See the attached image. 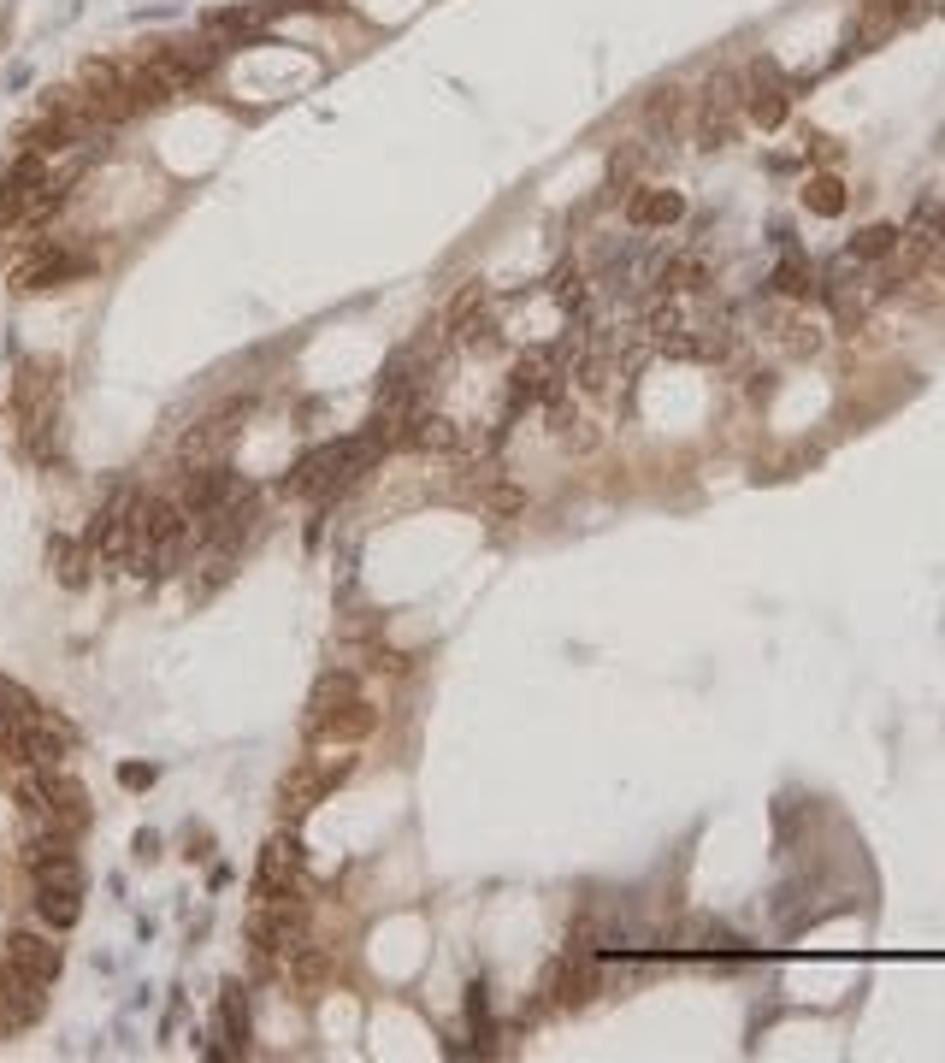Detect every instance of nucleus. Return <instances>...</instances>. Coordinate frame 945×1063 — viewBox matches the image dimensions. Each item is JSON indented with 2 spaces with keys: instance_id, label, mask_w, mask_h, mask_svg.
Returning a JSON list of instances; mask_svg holds the SVG:
<instances>
[{
  "instance_id": "15",
  "label": "nucleus",
  "mask_w": 945,
  "mask_h": 1063,
  "mask_svg": "<svg viewBox=\"0 0 945 1063\" xmlns=\"http://www.w3.org/2000/svg\"><path fill=\"white\" fill-rule=\"evenodd\" d=\"M148 60L160 65V71H166L178 89H184V83H195V77H207V71H213L219 48H213V42H160Z\"/></svg>"
},
{
  "instance_id": "22",
  "label": "nucleus",
  "mask_w": 945,
  "mask_h": 1063,
  "mask_svg": "<svg viewBox=\"0 0 945 1063\" xmlns=\"http://www.w3.org/2000/svg\"><path fill=\"white\" fill-rule=\"evenodd\" d=\"M627 219L632 225H680L686 219V201L674 189H638L627 201Z\"/></svg>"
},
{
  "instance_id": "14",
  "label": "nucleus",
  "mask_w": 945,
  "mask_h": 1063,
  "mask_svg": "<svg viewBox=\"0 0 945 1063\" xmlns=\"http://www.w3.org/2000/svg\"><path fill=\"white\" fill-rule=\"evenodd\" d=\"M42 821L54 827V833H83L89 827V798H83V786L77 780H65V774H48V804H42Z\"/></svg>"
},
{
  "instance_id": "25",
  "label": "nucleus",
  "mask_w": 945,
  "mask_h": 1063,
  "mask_svg": "<svg viewBox=\"0 0 945 1063\" xmlns=\"http://www.w3.org/2000/svg\"><path fill=\"white\" fill-rule=\"evenodd\" d=\"M745 119H751L756 130H780V119H786V95H780L774 83H751V89H745Z\"/></svg>"
},
{
  "instance_id": "26",
  "label": "nucleus",
  "mask_w": 945,
  "mask_h": 1063,
  "mask_svg": "<svg viewBox=\"0 0 945 1063\" xmlns=\"http://www.w3.org/2000/svg\"><path fill=\"white\" fill-rule=\"evenodd\" d=\"M36 916H42V928H77V916H83V904H77V892H48V886H36Z\"/></svg>"
},
{
  "instance_id": "21",
  "label": "nucleus",
  "mask_w": 945,
  "mask_h": 1063,
  "mask_svg": "<svg viewBox=\"0 0 945 1063\" xmlns=\"http://www.w3.org/2000/svg\"><path fill=\"white\" fill-rule=\"evenodd\" d=\"M24 863H30L36 886H48V892H83V863L71 851H42V857H24Z\"/></svg>"
},
{
  "instance_id": "30",
  "label": "nucleus",
  "mask_w": 945,
  "mask_h": 1063,
  "mask_svg": "<svg viewBox=\"0 0 945 1063\" xmlns=\"http://www.w3.org/2000/svg\"><path fill=\"white\" fill-rule=\"evenodd\" d=\"M680 113H686V89H674V83H662V89L644 101V125L674 130V125H680Z\"/></svg>"
},
{
  "instance_id": "9",
  "label": "nucleus",
  "mask_w": 945,
  "mask_h": 1063,
  "mask_svg": "<svg viewBox=\"0 0 945 1063\" xmlns=\"http://www.w3.org/2000/svg\"><path fill=\"white\" fill-rule=\"evenodd\" d=\"M77 89L89 95V113H95L101 125H119V119H130V113H136V95H130L125 71H119L113 60H89Z\"/></svg>"
},
{
  "instance_id": "31",
  "label": "nucleus",
  "mask_w": 945,
  "mask_h": 1063,
  "mask_svg": "<svg viewBox=\"0 0 945 1063\" xmlns=\"http://www.w3.org/2000/svg\"><path fill=\"white\" fill-rule=\"evenodd\" d=\"M898 243H904V231L881 219V225H869V231H863V237L851 243V260H886V254L898 249Z\"/></svg>"
},
{
  "instance_id": "17",
  "label": "nucleus",
  "mask_w": 945,
  "mask_h": 1063,
  "mask_svg": "<svg viewBox=\"0 0 945 1063\" xmlns=\"http://www.w3.org/2000/svg\"><path fill=\"white\" fill-rule=\"evenodd\" d=\"M284 975H290V993H296V999H319V993H331V951H319V945H296V951L284 957Z\"/></svg>"
},
{
  "instance_id": "16",
  "label": "nucleus",
  "mask_w": 945,
  "mask_h": 1063,
  "mask_svg": "<svg viewBox=\"0 0 945 1063\" xmlns=\"http://www.w3.org/2000/svg\"><path fill=\"white\" fill-rule=\"evenodd\" d=\"M237 491H243V479H237L231 467H201V473H189V485H184V508H189V520L213 514L219 502H231Z\"/></svg>"
},
{
  "instance_id": "23",
  "label": "nucleus",
  "mask_w": 945,
  "mask_h": 1063,
  "mask_svg": "<svg viewBox=\"0 0 945 1063\" xmlns=\"http://www.w3.org/2000/svg\"><path fill=\"white\" fill-rule=\"evenodd\" d=\"M408 443H414V449H432V455H455V449H461V426H455L449 414H414Z\"/></svg>"
},
{
  "instance_id": "38",
  "label": "nucleus",
  "mask_w": 945,
  "mask_h": 1063,
  "mask_svg": "<svg viewBox=\"0 0 945 1063\" xmlns=\"http://www.w3.org/2000/svg\"><path fill=\"white\" fill-rule=\"evenodd\" d=\"M207 24H213V30H249V24H254V12H249V6H237V12H213Z\"/></svg>"
},
{
  "instance_id": "4",
  "label": "nucleus",
  "mask_w": 945,
  "mask_h": 1063,
  "mask_svg": "<svg viewBox=\"0 0 945 1063\" xmlns=\"http://www.w3.org/2000/svg\"><path fill=\"white\" fill-rule=\"evenodd\" d=\"M739 113H745V83H739V71H715L709 89H703V101H697V142H703V148H733Z\"/></svg>"
},
{
  "instance_id": "3",
  "label": "nucleus",
  "mask_w": 945,
  "mask_h": 1063,
  "mask_svg": "<svg viewBox=\"0 0 945 1063\" xmlns=\"http://www.w3.org/2000/svg\"><path fill=\"white\" fill-rule=\"evenodd\" d=\"M142 502L136 491H113V502L95 514V532H89V544H95V556L107 567H136V544H142Z\"/></svg>"
},
{
  "instance_id": "33",
  "label": "nucleus",
  "mask_w": 945,
  "mask_h": 1063,
  "mask_svg": "<svg viewBox=\"0 0 945 1063\" xmlns=\"http://www.w3.org/2000/svg\"><path fill=\"white\" fill-rule=\"evenodd\" d=\"M349 697H361L349 674H325V680L314 686V703H308V709H331V703H349Z\"/></svg>"
},
{
  "instance_id": "1",
  "label": "nucleus",
  "mask_w": 945,
  "mask_h": 1063,
  "mask_svg": "<svg viewBox=\"0 0 945 1063\" xmlns=\"http://www.w3.org/2000/svg\"><path fill=\"white\" fill-rule=\"evenodd\" d=\"M390 449V438L378 432V426H367L361 438H343V443H319V449H308L302 461H296V473L284 479V491L290 497H308V502H331V497H343L355 479H367L373 473V461Z\"/></svg>"
},
{
  "instance_id": "2",
  "label": "nucleus",
  "mask_w": 945,
  "mask_h": 1063,
  "mask_svg": "<svg viewBox=\"0 0 945 1063\" xmlns=\"http://www.w3.org/2000/svg\"><path fill=\"white\" fill-rule=\"evenodd\" d=\"M308 934V904L278 886V892H254V910H249V945L260 957H278V951H296Z\"/></svg>"
},
{
  "instance_id": "29",
  "label": "nucleus",
  "mask_w": 945,
  "mask_h": 1063,
  "mask_svg": "<svg viewBox=\"0 0 945 1063\" xmlns=\"http://www.w3.org/2000/svg\"><path fill=\"white\" fill-rule=\"evenodd\" d=\"M219 1016H225V1040H231V1052H249V999H243V987H225Z\"/></svg>"
},
{
  "instance_id": "34",
  "label": "nucleus",
  "mask_w": 945,
  "mask_h": 1063,
  "mask_svg": "<svg viewBox=\"0 0 945 1063\" xmlns=\"http://www.w3.org/2000/svg\"><path fill=\"white\" fill-rule=\"evenodd\" d=\"M550 296H556L567 313H579V308H585V278H579L573 266H562V272H556V284H550Z\"/></svg>"
},
{
  "instance_id": "19",
  "label": "nucleus",
  "mask_w": 945,
  "mask_h": 1063,
  "mask_svg": "<svg viewBox=\"0 0 945 1063\" xmlns=\"http://www.w3.org/2000/svg\"><path fill=\"white\" fill-rule=\"evenodd\" d=\"M48 567L65 591H83L89 585V567H95V544L89 538H48Z\"/></svg>"
},
{
  "instance_id": "8",
  "label": "nucleus",
  "mask_w": 945,
  "mask_h": 1063,
  "mask_svg": "<svg viewBox=\"0 0 945 1063\" xmlns=\"http://www.w3.org/2000/svg\"><path fill=\"white\" fill-rule=\"evenodd\" d=\"M378 727V709L367 697H349V703H331V709H308V739L314 745H355Z\"/></svg>"
},
{
  "instance_id": "27",
  "label": "nucleus",
  "mask_w": 945,
  "mask_h": 1063,
  "mask_svg": "<svg viewBox=\"0 0 945 1063\" xmlns=\"http://www.w3.org/2000/svg\"><path fill=\"white\" fill-rule=\"evenodd\" d=\"M479 313H485V284H461L455 302H449V313H443V331H449V337H467Z\"/></svg>"
},
{
  "instance_id": "11",
  "label": "nucleus",
  "mask_w": 945,
  "mask_h": 1063,
  "mask_svg": "<svg viewBox=\"0 0 945 1063\" xmlns=\"http://www.w3.org/2000/svg\"><path fill=\"white\" fill-rule=\"evenodd\" d=\"M42 1010H48L42 981H30V975H18V969L0 975V1028H36Z\"/></svg>"
},
{
  "instance_id": "12",
  "label": "nucleus",
  "mask_w": 945,
  "mask_h": 1063,
  "mask_svg": "<svg viewBox=\"0 0 945 1063\" xmlns=\"http://www.w3.org/2000/svg\"><path fill=\"white\" fill-rule=\"evenodd\" d=\"M60 963H65V957H60V945H54L48 934H30V928H24V934L6 939V969L30 975V981H42V987L60 975Z\"/></svg>"
},
{
  "instance_id": "10",
  "label": "nucleus",
  "mask_w": 945,
  "mask_h": 1063,
  "mask_svg": "<svg viewBox=\"0 0 945 1063\" xmlns=\"http://www.w3.org/2000/svg\"><path fill=\"white\" fill-rule=\"evenodd\" d=\"M302 875V839H296V821L278 827L266 845H260V863H254V892H278Z\"/></svg>"
},
{
  "instance_id": "35",
  "label": "nucleus",
  "mask_w": 945,
  "mask_h": 1063,
  "mask_svg": "<svg viewBox=\"0 0 945 1063\" xmlns=\"http://www.w3.org/2000/svg\"><path fill=\"white\" fill-rule=\"evenodd\" d=\"M485 508H491V514H526V491H520V485H491V491H485Z\"/></svg>"
},
{
  "instance_id": "20",
  "label": "nucleus",
  "mask_w": 945,
  "mask_h": 1063,
  "mask_svg": "<svg viewBox=\"0 0 945 1063\" xmlns=\"http://www.w3.org/2000/svg\"><path fill=\"white\" fill-rule=\"evenodd\" d=\"M904 24H898V6L892 0H863V12H857V24H851V48H881V42H892Z\"/></svg>"
},
{
  "instance_id": "13",
  "label": "nucleus",
  "mask_w": 945,
  "mask_h": 1063,
  "mask_svg": "<svg viewBox=\"0 0 945 1063\" xmlns=\"http://www.w3.org/2000/svg\"><path fill=\"white\" fill-rule=\"evenodd\" d=\"M325 792H331V774H325L319 762H296V768L284 774V786H278V815H284V821H302Z\"/></svg>"
},
{
  "instance_id": "7",
  "label": "nucleus",
  "mask_w": 945,
  "mask_h": 1063,
  "mask_svg": "<svg viewBox=\"0 0 945 1063\" xmlns=\"http://www.w3.org/2000/svg\"><path fill=\"white\" fill-rule=\"evenodd\" d=\"M544 432H550V443L567 449V455H591V449L603 443L597 420L579 408V396H567V384H556V390L544 396Z\"/></svg>"
},
{
  "instance_id": "6",
  "label": "nucleus",
  "mask_w": 945,
  "mask_h": 1063,
  "mask_svg": "<svg viewBox=\"0 0 945 1063\" xmlns=\"http://www.w3.org/2000/svg\"><path fill=\"white\" fill-rule=\"evenodd\" d=\"M95 260L83 249H60V243H36L30 254H18L12 260V290L18 296H30V290H54V284H71V278H83Z\"/></svg>"
},
{
  "instance_id": "5",
  "label": "nucleus",
  "mask_w": 945,
  "mask_h": 1063,
  "mask_svg": "<svg viewBox=\"0 0 945 1063\" xmlns=\"http://www.w3.org/2000/svg\"><path fill=\"white\" fill-rule=\"evenodd\" d=\"M562 355H567V343H538V349H526V355L514 361V373H508V390H503V408H508V414H520V408L544 402V396L562 384V378H567Z\"/></svg>"
},
{
  "instance_id": "18",
  "label": "nucleus",
  "mask_w": 945,
  "mask_h": 1063,
  "mask_svg": "<svg viewBox=\"0 0 945 1063\" xmlns=\"http://www.w3.org/2000/svg\"><path fill=\"white\" fill-rule=\"evenodd\" d=\"M768 325H774V343H780L792 361H804V355H816L821 349V325L804 308H774L768 313Z\"/></svg>"
},
{
  "instance_id": "36",
  "label": "nucleus",
  "mask_w": 945,
  "mask_h": 1063,
  "mask_svg": "<svg viewBox=\"0 0 945 1063\" xmlns=\"http://www.w3.org/2000/svg\"><path fill=\"white\" fill-rule=\"evenodd\" d=\"M467 1022L479 1028V1040H491V1010H485V993H479V987L467 993Z\"/></svg>"
},
{
  "instance_id": "28",
  "label": "nucleus",
  "mask_w": 945,
  "mask_h": 1063,
  "mask_svg": "<svg viewBox=\"0 0 945 1063\" xmlns=\"http://www.w3.org/2000/svg\"><path fill=\"white\" fill-rule=\"evenodd\" d=\"M845 201H851V189L839 184L833 172H821V178H810V184H804V207H810V213H821V219H839V213H845Z\"/></svg>"
},
{
  "instance_id": "24",
  "label": "nucleus",
  "mask_w": 945,
  "mask_h": 1063,
  "mask_svg": "<svg viewBox=\"0 0 945 1063\" xmlns=\"http://www.w3.org/2000/svg\"><path fill=\"white\" fill-rule=\"evenodd\" d=\"M662 290L668 296H692V290H709V260L703 254H680L662 266Z\"/></svg>"
},
{
  "instance_id": "32",
  "label": "nucleus",
  "mask_w": 945,
  "mask_h": 1063,
  "mask_svg": "<svg viewBox=\"0 0 945 1063\" xmlns=\"http://www.w3.org/2000/svg\"><path fill=\"white\" fill-rule=\"evenodd\" d=\"M774 290H780L786 302H804V296H816V278H810L804 260H786V266L774 272Z\"/></svg>"
},
{
  "instance_id": "37",
  "label": "nucleus",
  "mask_w": 945,
  "mask_h": 1063,
  "mask_svg": "<svg viewBox=\"0 0 945 1063\" xmlns=\"http://www.w3.org/2000/svg\"><path fill=\"white\" fill-rule=\"evenodd\" d=\"M119 786H130V792H148V786H154V768H142V762H125V768H119Z\"/></svg>"
}]
</instances>
